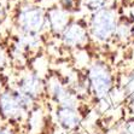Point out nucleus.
<instances>
[{"label":"nucleus","mask_w":134,"mask_h":134,"mask_svg":"<svg viewBox=\"0 0 134 134\" xmlns=\"http://www.w3.org/2000/svg\"><path fill=\"white\" fill-rule=\"evenodd\" d=\"M31 103L18 90L6 88L0 92V117L9 123L22 121L29 114Z\"/></svg>","instance_id":"nucleus-1"},{"label":"nucleus","mask_w":134,"mask_h":134,"mask_svg":"<svg viewBox=\"0 0 134 134\" xmlns=\"http://www.w3.org/2000/svg\"><path fill=\"white\" fill-rule=\"evenodd\" d=\"M16 23L22 35H39L46 24V12L40 6L27 5L19 9Z\"/></svg>","instance_id":"nucleus-2"},{"label":"nucleus","mask_w":134,"mask_h":134,"mask_svg":"<svg viewBox=\"0 0 134 134\" xmlns=\"http://www.w3.org/2000/svg\"><path fill=\"white\" fill-rule=\"evenodd\" d=\"M117 28V15L114 9L103 7L96 11L91 21L92 35L97 40L105 41L116 33Z\"/></svg>","instance_id":"nucleus-3"},{"label":"nucleus","mask_w":134,"mask_h":134,"mask_svg":"<svg viewBox=\"0 0 134 134\" xmlns=\"http://www.w3.org/2000/svg\"><path fill=\"white\" fill-rule=\"evenodd\" d=\"M90 81L94 93L99 99L105 98L112 88V76L108 66L103 63H96L90 70Z\"/></svg>","instance_id":"nucleus-4"},{"label":"nucleus","mask_w":134,"mask_h":134,"mask_svg":"<svg viewBox=\"0 0 134 134\" xmlns=\"http://www.w3.org/2000/svg\"><path fill=\"white\" fill-rule=\"evenodd\" d=\"M16 90H18L23 96L34 102L36 98L40 97L44 90V82L41 81L39 75L35 72H27L19 77Z\"/></svg>","instance_id":"nucleus-5"},{"label":"nucleus","mask_w":134,"mask_h":134,"mask_svg":"<svg viewBox=\"0 0 134 134\" xmlns=\"http://www.w3.org/2000/svg\"><path fill=\"white\" fill-rule=\"evenodd\" d=\"M46 23L56 34H62L69 24V12L62 7H52L46 12Z\"/></svg>","instance_id":"nucleus-6"},{"label":"nucleus","mask_w":134,"mask_h":134,"mask_svg":"<svg viewBox=\"0 0 134 134\" xmlns=\"http://www.w3.org/2000/svg\"><path fill=\"white\" fill-rule=\"evenodd\" d=\"M62 39L68 46H80L87 39V31L80 23H70L62 33Z\"/></svg>","instance_id":"nucleus-7"},{"label":"nucleus","mask_w":134,"mask_h":134,"mask_svg":"<svg viewBox=\"0 0 134 134\" xmlns=\"http://www.w3.org/2000/svg\"><path fill=\"white\" fill-rule=\"evenodd\" d=\"M57 119L60 126L66 129H71L75 128L80 122V117H79L77 112L75 111L72 108H64V106H59L57 110Z\"/></svg>","instance_id":"nucleus-8"},{"label":"nucleus","mask_w":134,"mask_h":134,"mask_svg":"<svg viewBox=\"0 0 134 134\" xmlns=\"http://www.w3.org/2000/svg\"><path fill=\"white\" fill-rule=\"evenodd\" d=\"M81 1L87 9L93 10V11L103 9L104 5L106 4V0H81Z\"/></svg>","instance_id":"nucleus-9"},{"label":"nucleus","mask_w":134,"mask_h":134,"mask_svg":"<svg viewBox=\"0 0 134 134\" xmlns=\"http://www.w3.org/2000/svg\"><path fill=\"white\" fill-rule=\"evenodd\" d=\"M7 62H9V56H7V52L5 51L1 45H0V69L5 68L7 65Z\"/></svg>","instance_id":"nucleus-10"},{"label":"nucleus","mask_w":134,"mask_h":134,"mask_svg":"<svg viewBox=\"0 0 134 134\" xmlns=\"http://www.w3.org/2000/svg\"><path fill=\"white\" fill-rule=\"evenodd\" d=\"M75 3H76V0H59V4L62 9H64L65 11H71L75 6Z\"/></svg>","instance_id":"nucleus-11"},{"label":"nucleus","mask_w":134,"mask_h":134,"mask_svg":"<svg viewBox=\"0 0 134 134\" xmlns=\"http://www.w3.org/2000/svg\"><path fill=\"white\" fill-rule=\"evenodd\" d=\"M0 134H16L13 132V129L10 127V123L9 125H4L0 127Z\"/></svg>","instance_id":"nucleus-12"},{"label":"nucleus","mask_w":134,"mask_h":134,"mask_svg":"<svg viewBox=\"0 0 134 134\" xmlns=\"http://www.w3.org/2000/svg\"><path fill=\"white\" fill-rule=\"evenodd\" d=\"M133 33H134V28H133Z\"/></svg>","instance_id":"nucleus-13"}]
</instances>
